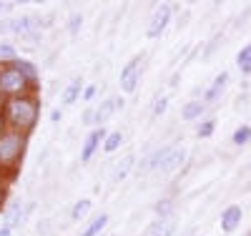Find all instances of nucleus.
I'll return each mask as SVG.
<instances>
[{"label":"nucleus","instance_id":"nucleus-9","mask_svg":"<svg viewBox=\"0 0 251 236\" xmlns=\"http://www.w3.org/2000/svg\"><path fill=\"white\" fill-rule=\"evenodd\" d=\"M174 231H176L174 219H158L146 229V236H174Z\"/></svg>","mask_w":251,"mask_h":236},{"label":"nucleus","instance_id":"nucleus-13","mask_svg":"<svg viewBox=\"0 0 251 236\" xmlns=\"http://www.w3.org/2000/svg\"><path fill=\"white\" fill-rule=\"evenodd\" d=\"M133 163H136V158H133L131 154H128V156H123V158H121V163L116 166V174H113V179H116V181H123L126 176L131 174V168H133Z\"/></svg>","mask_w":251,"mask_h":236},{"label":"nucleus","instance_id":"nucleus-19","mask_svg":"<svg viewBox=\"0 0 251 236\" xmlns=\"http://www.w3.org/2000/svg\"><path fill=\"white\" fill-rule=\"evenodd\" d=\"M88 211H91V201H88V199H80V201L73 206V211H71V219H75V221H78V219L86 216Z\"/></svg>","mask_w":251,"mask_h":236},{"label":"nucleus","instance_id":"nucleus-29","mask_svg":"<svg viewBox=\"0 0 251 236\" xmlns=\"http://www.w3.org/2000/svg\"><path fill=\"white\" fill-rule=\"evenodd\" d=\"M244 236H251V231H246V234H244Z\"/></svg>","mask_w":251,"mask_h":236},{"label":"nucleus","instance_id":"nucleus-6","mask_svg":"<svg viewBox=\"0 0 251 236\" xmlns=\"http://www.w3.org/2000/svg\"><path fill=\"white\" fill-rule=\"evenodd\" d=\"M171 13H174V8L171 5H161L156 13H153V18H151V23H149V38H158L163 30H166V26H169V20H171Z\"/></svg>","mask_w":251,"mask_h":236},{"label":"nucleus","instance_id":"nucleus-11","mask_svg":"<svg viewBox=\"0 0 251 236\" xmlns=\"http://www.w3.org/2000/svg\"><path fill=\"white\" fill-rule=\"evenodd\" d=\"M203 111H206L203 101H191V103H186V105H183V111H181V118H183V121H194V118H199V116H201Z\"/></svg>","mask_w":251,"mask_h":236},{"label":"nucleus","instance_id":"nucleus-2","mask_svg":"<svg viewBox=\"0 0 251 236\" xmlns=\"http://www.w3.org/2000/svg\"><path fill=\"white\" fill-rule=\"evenodd\" d=\"M25 151V136L15 133L10 128L0 131V166H15L23 158Z\"/></svg>","mask_w":251,"mask_h":236},{"label":"nucleus","instance_id":"nucleus-18","mask_svg":"<svg viewBox=\"0 0 251 236\" xmlns=\"http://www.w3.org/2000/svg\"><path fill=\"white\" fill-rule=\"evenodd\" d=\"M121 143H123L121 131H113V133H108V138H106V141H103V151H106V154H113Z\"/></svg>","mask_w":251,"mask_h":236},{"label":"nucleus","instance_id":"nucleus-12","mask_svg":"<svg viewBox=\"0 0 251 236\" xmlns=\"http://www.w3.org/2000/svg\"><path fill=\"white\" fill-rule=\"evenodd\" d=\"M226 80H228V73H219V76L214 78V83H211V88L206 91L203 101H214V98H219V93L224 91V85H226Z\"/></svg>","mask_w":251,"mask_h":236},{"label":"nucleus","instance_id":"nucleus-8","mask_svg":"<svg viewBox=\"0 0 251 236\" xmlns=\"http://www.w3.org/2000/svg\"><path fill=\"white\" fill-rule=\"evenodd\" d=\"M241 219H244V209L236 206V204H231L226 211H221V229H224L226 234L234 231V229L241 224Z\"/></svg>","mask_w":251,"mask_h":236},{"label":"nucleus","instance_id":"nucleus-5","mask_svg":"<svg viewBox=\"0 0 251 236\" xmlns=\"http://www.w3.org/2000/svg\"><path fill=\"white\" fill-rule=\"evenodd\" d=\"M186 156H188V151H186L183 146H176V148H171V151L166 154V158L161 161V166H158V174L169 176V174H174V171H178V168L186 163Z\"/></svg>","mask_w":251,"mask_h":236},{"label":"nucleus","instance_id":"nucleus-27","mask_svg":"<svg viewBox=\"0 0 251 236\" xmlns=\"http://www.w3.org/2000/svg\"><path fill=\"white\" fill-rule=\"evenodd\" d=\"M10 234H13V229H8V226L0 229V236H10Z\"/></svg>","mask_w":251,"mask_h":236},{"label":"nucleus","instance_id":"nucleus-17","mask_svg":"<svg viewBox=\"0 0 251 236\" xmlns=\"http://www.w3.org/2000/svg\"><path fill=\"white\" fill-rule=\"evenodd\" d=\"M13 66H15V68H18L20 73H23V76H25V78H28L30 83H35L38 73H35V66H33V63H28V60H20V58H18V60L13 63Z\"/></svg>","mask_w":251,"mask_h":236},{"label":"nucleus","instance_id":"nucleus-22","mask_svg":"<svg viewBox=\"0 0 251 236\" xmlns=\"http://www.w3.org/2000/svg\"><path fill=\"white\" fill-rule=\"evenodd\" d=\"M0 60H18V53L13 46H8V43H0Z\"/></svg>","mask_w":251,"mask_h":236},{"label":"nucleus","instance_id":"nucleus-7","mask_svg":"<svg viewBox=\"0 0 251 236\" xmlns=\"http://www.w3.org/2000/svg\"><path fill=\"white\" fill-rule=\"evenodd\" d=\"M108 138V133H106V128H96V131H91L88 133V138H86V143H83V154H80V161L86 163V161H91L93 158V154L98 151V146H100V141H106Z\"/></svg>","mask_w":251,"mask_h":236},{"label":"nucleus","instance_id":"nucleus-25","mask_svg":"<svg viewBox=\"0 0 251 236\" xmlns=\"http://www.w3.org/2000/svg\"><path fill=\"white\" fill-rule=\"evenodd\" d=\"M166 105H169V98H166V96H163V98H158V101L153 103V116H161V113L166 111Z\"/></svg>","mask_w":251,"mask_h":236},{"label":"nucleus","instance_id":"nucleus-28","mask_svg":"<svg viewBox=\"0 0 251 236\" xmlns=\"http://www.w3.org/2000/svg\"><path fill=\"white\" fill-rule=\"evenodd\" d=\"M3 8H8V5H5V3H0V10H3Z\"/></svg>","mask_w":251,"mask_h":236},{"label":"nucleus","instance_id":"nucleus-1","mask_svg":"<svg viewBox=\"0 0 251 236\" xmlns=\"http://www.w3.org/2000/svg\"><path fill=\"white\" fill-rule=\"evenodd\" d=\"M38 101L33 96H18V98H8L3 105V121L10 131L15 133H28L38 123Z\"/></svg>","mask_w":251,"mask_h":236},{"label":"nucleus","instance_id":"nucleus-24","mask_svg":"<svg viewBox=\"0 0 251 236\" xmlns=\"http://www.w3.org/2000/svg\"><path fill=\"white\" fill-rule=\"evenodd\" d=\"M80 23H83V18H80V13H73V15H71V23H68V30H71V33H78Z\"/></svg>","mask_w":251,"mask_h":236},{"label":"nucleus","instance_id":"nucleus-10","mask_svg":"<svg viewBox=\"0 0 251 236\" xmlns=\"http://www.w3.org/2000/svg\"><path fill=\"white\" fill-rule=\"evenodd\" d=\"M118 105H123V101H118V98H108V101H103V103H100V108H96V123H98V126H100V123H106V121L116 113Z\"/></svg>","mask_w":251,"mask_h":236},{"label":"nucleus","instance_id":"nucleus-4","mask_svg":"<svg viewBox=\"0 0 251 236\" xmlns=\"http://www.w3.org/2000/svg\"><path fill=\"white\" fill-rule=\"evenodd\" d=\"M141 68H143V58L136 55L128 60V66L121 71V91L123 93H133L136 85H138V78H141Z\"/></svg>","mask_w":251,"mask_h":236},{"label":"nucleus","instance_id":"nucleus-21","mask_svg":"<svg viewBox=\"0 0 251 236\" xmlns=\"http://www.w3.org/2000/svg\"><path fill=\"white\" fill-rule=\"evenodd\" d=\"M171 206H174V201L171 199H161L158 204H156V213H158V219H166V216H169V213H171Z\"/></svg>","mask_w":251,"mask_h":236},{"label":"nucleus","instance_id":"nucleus-16","mask_svg":"<svg viewBox=\"0 0 251 236\" xmlns=\"http://www.w3.org/2000/svg\"><path fill=\"white\" fill-rule=\"evenodd\" d=\"M236 63H239L241 73H251V43H249V46H244V48L239 51Z\"/></svg>","mask_w":251,"mask_h":236},{"label":"nucleus","instance_id":"nucleus-3","mask_svg":"<svg viewBox=\"0 0 251 236\" xmlns=\"http://www.w3.org/2000/svg\"><path fill=\"white\" fill-rule=\"evenodd\" d=\"M30 80L20 73L15 66H5L0 68V93H5L10 98H18V96H25Z\"/></svg>","mask_w":251,"mask_h":236},{"label":"nucleus","instance_id":"nucleus-23","mask_svg":"<svg viewBox=\"0 0 251 236\" xmlns=\"http://www.w3.org/2000/svg\"><path fill=\"white\" fill-rule=\"evenodd\" d=\"M211 133H214V121H203V123L196 128V136H199V138H208Z\"/></svg>","mask_w":251,"mask_h":236},{"label":"nucleus","instance_id":"nucleus-15","mask_svg":"<svg viewBox=\"0 0 251 236\" xmlns=\"http://www.w3.org/2000/svg\"><path fill=\"white\" fill-rule=\"evenodd\" d=\"M106 224H108V216H106V213H100L98 219H93V221L88 224V229L83 231L80 236H98V234H100L103 229H106Z\"/></svg>","mask_w":251,"mask_h":236},{"label":"nucleus","instance_id":"nucleus-20","mask_svg":"<svg viewBox=\"0 0 251 236\" xmlns=\"http://www.w3.org/2000/svg\"><path fill=\"white\" fill-rule=\"evenodd\" d=\"M251 141V126H239L236 131H234V143L236 146H244Z\"/></svg>","mask_w":251,"mask_h":236},{"label":"nucleus","instance_id":"nucleus-14","mask_svg":"<svg viewBox=\"0 0 251 236\" xmlns=\"http://www.w3.org/2000/svg\"><path fill=\"white\" fill-rule=\"evenodd\" d=\"M80 91H83V80L80 78H75L68 88H66V93H63V105H71V103H75V98L80 96Z\"/></svg>","mask_w":251,"mask_h":236},{"label":"nucleus","instance_id":"nucleus-26","mask_svg":"<svg viewBox=\"0 0 251 236\" xmlns=\"http://www.w3.org/2000/svg\"><path fill=\"white\" fill-rule=\"evenodd\" d=\"M96 91H98V88H96V85H88V88H86V91H83V98H86V101H91V98L96 96Z\"/></svg>","mask_w":251,"mask_h":236}]
</instances>
